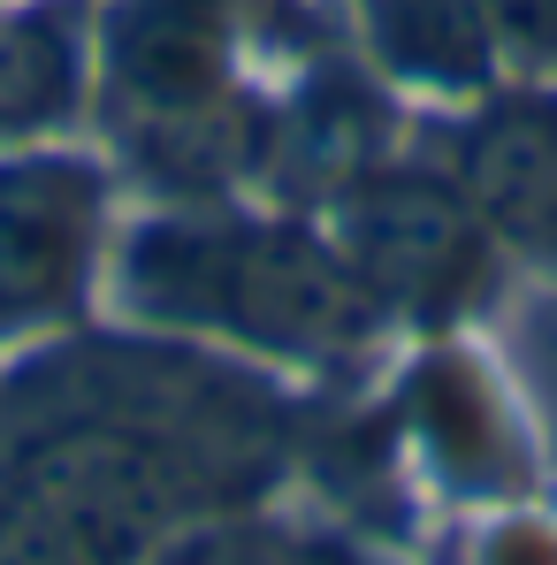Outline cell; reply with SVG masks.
Returning a JSON list of instances; mask_svg holds the SVG:
<instances>
[{
	"label": "cell",
	"instance_id": "6da1fadb",
	"mask_svg": "<svg viewBox=\"0 0 557 565\" xmlns=\"http://www.w3.org/2000/svg\"><path fill=\"white\" fill-rule=\"evenodd\" d=\"M130 306L153 321L229 329L245 344L329 360L367 344L374 306L344 253L260 222H161L130 245Z\"/></svg>",
	"mask_w": 557,
	"mask_h": 565
},
{
	"label": "cell",
	"instance_id": "7a4b0ae2",
	"mask_svg": "<svg viewBox=\"0 0 557 565\" xmlns=\"http://www.w3.org/2000/svg\"><path fill=\"white\" fill-rule=\"evenodd\" d=\"M8 481H23L54 512H69L122 565L138 558V551H153L184 520V497H191L169 436L130 428V420H99V413L54 420V428L23 436L15 459H8Z\"/></svg>",
	"mask_w": 557,
	"mask_h": 565
},
{
	"label": "cell",
	"instance_id": "3957f363",
	"mask_svg": "<svg viewBox=\"0 0 557 565\" xmlns=\"http://www.w3.org/2000/svg\"><path fill=\"white\" fill-rule=\"evenodd\" d=\"M344 260L367 282L374 306H397L413 321H451L489 276L481 214L465 206V191L413 177V169L352 184V199H344Z\"/></svg>",
	"mask_w": 557,
	"mask_h": 565
},
{
	"label": "cell",
	"instance_id": "277c9868",
	"mask_svg": "<svg viewBox=\"0 0 557 565\" xmlns=\"http://www.w3.org/2000/svg\"><path fill=\"white\" fill-rule=\"evenodd\" d=\"M99 253V169L77 153L0 161V337L77 313Z\"/></svg>",
	"mask_w": 557,
	"mask_h": 565
},
{
	"label": "cell",
	"instance_id": "5b68a950",
	"mask_svg": "<svg viewBox=\"0 0 557 565\" xmlns=\"http://www.w3.org/2000/svg\"><path fill=\"white\" fill-rule=\"evenodd\" d=\"M459 191L481 214V230L557 260V99H489L459 146Z\"/></svg>",
	"mask_w": 557,
	"mask_h": 565
},
{
	"label": "cell",
	"instance_id": "8992f818",
	"mask_svg": "<svg viewBox=\"0 0 557 565\" xmlns=\"http://www.w3.org/2000/svg\"><path fill=\"white\" fill-rule=\"evenodd\" d=\"M107 62H115V85L146 99L153 115H199L222 93L229 15L222 0H122L107 31Z\"/></svg>",
	"mask_w": 557,
	"mask_h": 565
},
{
	"label": "cell",
	"instance_id": "52a82bcc",
	"mask_svg": "<svg viewBox=\"0 0 557 565\" xmlns=\"http://www.w3.org/2000/svg\"><path fill=\"white\" fill-rule=\"evenodd\" d=\"M367 39L389 77L436 93H473L496 62L481 0H367Z\"/></svg>",
	"mask_w": 557,
	"mask_h": 565
},
{
	"label": "cell",
	"instance_id": "ba28073f",
	"mask_svg": "<svg viewBox=\"0 0 557 565\" xmlns=\"http://www.w3.org/2000/svg\"><path fill=\"white\" fill-rule=\"evenodd\" d=\"M77 107V39L62 15H8L0 23V138L54 130Z\"/></svg>",
	"mask_w": 557,
	"mask_h": 565
},
{
	"label": "cell",
	"instance_id": "9c48e42d",
	"mask_svg": "<svg viewBox=\"0 0 557 565\" xmlns=\"http://www.w3.org/2000/svg\"><path fill=\"white\" fill-rule=\"evenodd\" d=\"M0 565H122L107 543H93L69 512L31 497L23 481L0 473Z\"/></svg>",
	"mask_w": 557,
	"mask_h": 565
},
{
	"label": "cell",
	"instance_id": "30bf717a",
	"mask_svg": "<svg viewBox=\"0 0 557 565\" xmlns=\"http://www.w3.org/2000/svg\"><path fill=\"white\" fill-rule=\"evenodd\" d=\"M153 565H321L298 535L268 520H191L153 543Z\"/></svg>",
	"mask_w": 557,
	"mask_h": 565
},
{
	"label": "cell",
	"instance_id": "8fae6325",
	"mask_svg": "<svg viewBox=\"0 0 557 565\" xmlns=\"http://www.w3.org/2000/svg\"><path fill=\"white\" fill-rule=\"evenodd\" d=\"M481 15L527 62H557V0H481Z\"/></svg>",
	"mask_w": 557,
	"mask_h": 565
}]
</instances>
